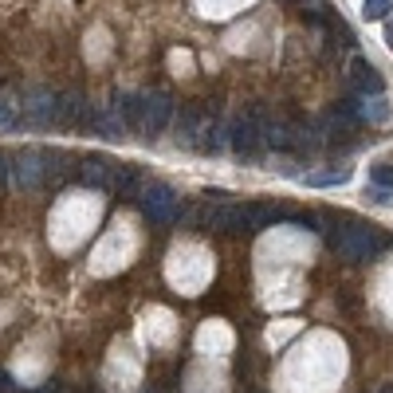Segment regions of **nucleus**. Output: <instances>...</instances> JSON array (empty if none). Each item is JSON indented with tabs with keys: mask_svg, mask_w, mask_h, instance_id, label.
<instances>
[{
	"mask_svg": "<svg viewBox=\"0 0 393 393\" xmlns=\"http://www.w3.org/2000/svg\"><path fill=\"white\" fill-rule=\"evenodd\" d=\"M326 244H331V252L338 255V260H346V264H362V260H370V255L382 252V236L373 232V225H362V220L342 216V220L326 232Z\"/></svg>",
	"mask_w": 393,
	"mask_h": 393,
	"instance_id": "f257e3e1",
	"label": "nucleus"
},
{
	"mask_svg": "<svg viewBox=\"0 0 393 393\" xmlns=\"http://www.w3.org/2000/svg\"><path fill=\"white\" fill-rule=\"evenodd\" d=\"M20 122H28V126H59V95H55V91H48V87L24 91Z\"/></svg>",
	"mask_w": 393,
	"mask_h": 393,
	"instance_id": "f03ea898",
	"label": "nucleus"
},
{
	"mask_svg": "<svg viewBox=\"0 0 393 393\" xmlns=\"http://www.w3.org/2000/svg\"><path fill=\"white\" fill-rule=\"evenodd\" d=\"M205 228H225V232H252V213L248 205H232V201H216L201 213Z\"/></svg>",
	"mask_w": 393,
	"mask_h": 393,
	"instance_id": "7ed1b4c3",
	"label": "nucleus"
},
{
	"mask_svg": "<svg viewBox=\"0 0 393 393\" xmlns=\"http://www.w3.org/2000/svg\"><path fill=\"white\" fill-rule=\"evenodd\" d=\"M142 213H146L154 225H173L177 213H181V205H177V193L169 185H157V181H149L146 193H142Z\"/></svg>",
	"mask_w": 393,
	"mask_h": 393,
	"instance_id": "20e7f679",
	"label": "nucleus"
},
{
	"mask_svg": "<svg viewBox=\"0 0 393 393\" xmlns=\"http://www.w3.org/2000/svg\"><path fill=\"white\" fill-rule=\"evenodd\" d=\"M169 118H173V98H169L166 91H146V95H142V130H138V134L157 138L169 126Z\"/></svg>",
	"mask_w": 393,
	"mask_h": 393,
	"instance_id": "39448f33",
	"label": "nucleus"
},
{
	"mask_svg": "<svg viewBox=\"0 0 393 393\" xmlns=\"http://www.w3.org/2000/svg\"><path fill=\"white\" fill-rule=\"evenodd\" d=\"M228 146H232L240 157H252L255 149L264 146V134H260V126H255L248 114H240L232 126H228Z\"/></svg>",
	"mask_w": 393,
	"mask_h": 393,
	"instance_id": "423d86ee",
	"label": "nucleus"
},
{
	"mask_svg": "<svg viewBox=\"0 0 393 393\" xmlns=\"http://www.w3.org/2000/svg\"><path fill=\"white\" fill-rule=\"evenodd\" d=\"M16 166H12V173H16V185L24 189H36L39 181H44V173H48L51 166H44L48 161V154H39V149H24V154L12 157Z\"/></svg>",
	"mask_w": 393,
	"mask_h": 393,
	"instance_id": "0eeeda50",
	"label": "nucleus"
},
{
	"mask_svg": "<svg viewBox=\"0 0 393 393\" xmlns=\"http://www.w3.org/2000/svg\"><path fill=\"white\" fill-rule=\"evenodd\" d=\"M114 166L118 161H110V157L102 154H87L83 157V166H79V181L91 189H110V181H114Z\"/></svg>",
	"mask_w": 393,
	"mask_h": 393,
	"instance_id": "6e6552de",
	"label": "nucleus"
},
{
	"mask_svg": "<svg viewBox=\"0 0 393 393\" xmlns=\"http://www.w3.org/2000/svg\"><path fill=\"white\" fill-rule=\"evenodd\" d=\"M91 126H95V134L107 138V142H118V138L126 134V122H122V114H118L114 98H110V102H98V107L91 110Z\"/></svg>",
	"mask_w": 393,
	"mask_h": 393,
	"instance_id": "1a4fd4ad",
	"label": "nucleus"
},
{
	"mask_svg": "<svg viewBox=\"0 0 393 393\" xmlns=\"http://www.w3.org/2000/svg\"><path fill=\"white\" fill-rule=\"evenodd\" d=\"M346 79H350V87L358 91V95H382V87H385L382 75H378V67H373L370 59H362V55L350 63V75H346Z\"/></svg>",
	"mask_w": 393,
	"mask_h": 393,
	"instance_id": "9d476101",
	"label": "nucleus"
},
{
	"mask_svg": "<svg viewBox=\"0 0 393 393\" xmlns=\"http://www.w3.org/2000/svg\"><path fill=\"white\" fill-rule=\"evenodd\" d=\"M91 102L79 91H63L59 95V126H75V122H91Z\"/></svg>",
	"mask_w": 393,
	"mask_h": 393,
	"instance_id": "9b49d317",
	"label": "nucleus"
},
{
	"mask_svg": "<svg viewBox=\"0 0 393 393\" xmlns=\"http://www.w3.org/2000/svg\"><path fill=\"white\" fill-rule=\"evenodd\" d=\"M201 126H205V114L196 107H185L177 114V146L196 149V138H201Z\"/></svg>",
	"mask_w": 393,
	"mask_h": 393,
	"instance_id": "f8f14e48",
	"label": "nucleus"
},
{
	"mask_svg": "<svg viewBox=\"0 0 393 393\" xmlns=\"http://www.w3.org/2000/svg\"><path fill=\"white\" fill-rule=\"evenodd\" d=\"M225 146H228V126L220 118H205L201 138H196V149H201V154H220Z\"/></svg>",
	"mask_w": 393,
	"mask_h": 393,
	"instance_id": "ddd939ff",
	"label": "nucleus"
},
{
	"mask_svg": "<svg viewBox=\"0 0 393 393\" xmlns=\"http://www.w3.org/2000/svg\"><path fill=\"white\" fill-rule=\"evenodd\" d=\"M350 177H354L350 166H334V169H314V173H307L303 181L311 189H334V185H346Z\"/></svg>",
	"mask_w": 393,
	"mask_h": 393,
	"instance_id": "4468645a",
	"label": "nucleus"
},
{
	"mask_svg": "<svg viewBox=\"0 0 393 393\" xmlns=\"http://www.w3.org/2000/svg\"><path fill=\"white\" fill-rule=\"evenodd\" d=\"M248 213H252V232H255V228L275 225V220H284V216H287L284 208H275V205H252Z\"/></svg>",
	"mask_w": 393,
	"mask_h": 393,
	"instance_id": "2eb2a0df",
	"label": "nucleus"
},
{
	"mask_svg": "<svg viewBox=\"0 0 393 393\" xmlns=\"http://www.w3.org/2000/svg\"><path fill=\"white\" fill-rule=\"evenodd\" d=\"M389 0H362V16L366 20H389Z\"/></svg>",
	"mask_w": 393,
	"mask_h": 393,
	"instance_id": "dca6fc26",
	"label": "nucleus"
},
{
	"mask_svg": "<svg viewBox=\"0 0 393 393\" xmlns=\"http://www.w3.org/2000/svg\"><path fill=\"white\" fill-rule=\"evenodd\" d=\"M366 201H370V205H382V208H389V205H393V189L370 185V189H366Z\"/></svg>",
	"mask_w": 393,
	"mask_h": 393,
	"instance_id": "f3484780",
	"label": "nucleus"
},
{
	"mask_svg": "<svg viewBox=\"0 0 393 393\" xmlns=\"http://www.w3.org/2000/svg\"><path fill=\"white\" fill-rule=\"evenodd\" d=\"M370 181H373V185H382V189H393V166H373Z\"/></svg>",
	"mask_w": 393,
	"mask_h": 393,
	"instance_id": "a211bd4d",
	"label": "nucleus"
},
{
	"mask_svg": "<svg viewBox=\"0 0 393 393\" xmlns=\"http://www.w3.org/2000/svg\"><path fill=\"white\" fill-rule=\"evenodd\" d=\"M20 114H16V102H8V98L0 95V126H16Z\"/></svg>",
	"mask_w": 393,
	"mask_h": 393,
	"instance_id": "6ab92c4d",
	"label": "nucleus"
},
{
	"mask_svg": "<svg viewBox=\"0 0 393 393\" xmlns=\"http://www.w3.org/2000/svg\"><path fill=\"white\" fill-rule=\"evenodd\" d=\"M385 44H389V48H393V24H389V32H385Z\"/></svg>",
	"mask_w": 393,
	"mask_h": 393,
	"instance_id": "aec40b11",
	"label": "nucleus"
},
{
	"mask_svg": "<svg viewBox=\"0 0 393 393\" xmlns=\"http://www.w3.org/2000/svg\"><path fill=\"white\" fill-rule=\"evenodd\" d=\"M373 393H393V385H378V389H373Z\"/></svg>",
	"mask_w": 393,
	"mask_h": 393,
	"instance_id": "412c9836",
	"label": "nucleus"
},
{
	"mask_svg": "<svg viewBox=\"0 0 393 393\" xmlns=\"http://www.w3.org/2000/svg\"><path fill=\"white\" fill-rule=\"evenodd\" d=\"M287 4H307V0H287Z\"/></svg>",
	"mask_w": 393,
	"mask_h": 393,
	"instance_id": "4be33fe9",
	"label": "nucleus"
}]
</instances>
